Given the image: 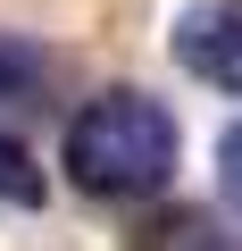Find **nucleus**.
I'll use <instances>...</instances> for the list:
<instances>
[{
	"instance_id": "39448f33",
	"label": "nucleus",
	"mask_w": 242,
	"mask_h": 251,
	"mask_svg": "<svg viewBox=\"0 0 242 251\" xmlns=\"http://www.w3.org/2000/svg\"><path fill=\"white\" fill-rule=\"evenodd\" d=\"M159 243H167V251H242V243H234V234H225L217 218H200V209L167 218V226H159Z\"/></svg>"
},
{
	"instance_id": "f03ea898",
	"label": "nucleus",
	"mask_w": 242,
	"mask_h": 251,
	"mask_svg": "<svg viewBox=\"0 0 242 251\" xmlns=\"http://www.w3.org/2000/svg\"><path fill=\"white\" fill-rule=\"evenodd\" d=\"M176 67L242 100V0H192L176 17Z\"/></svg>"
},
{
	"instance_id": "7ed1b4c3",
	"label": "nucleus",
	"mask_w": 242,
	"mask_h": 251,
	"mask_svg": "<svg viewBox=\"0 0 242 251\" xmlns=\"http://www.w3.org/2000/svg\"><path fill=\"white\" fill-rule=\"evenodd\" d=\"M50 84V50L25 34H0V100H34Z\"/></svg>"
},
{
	"instance_id": "f257e3e1",
	"label": "nucleus",
	"mask_w": 242,
	"mask_h": 251,
	"mask_svg": "<svg viewBox=\"0 0 242 251\" xmlns=\"http://www.w3.org/2000/svg\"><path fill=\"white\" fill-rule=\"evenodd\" d=\"M59 168L92 201H159L176 184V117L142 84H109L67 117Z\"/></svg>"
},
{
	"instance_id": "20e7f679",
	"label": "nucleus",
	"mask_w": 242,
	"mask_h": 251,
	"mask_svg": "<svg viewBox=\"0 0 242 251\" xmlns=\"http://www.w3.org/2000/svg\"><path fill=\"white\" fill-rule=\"evenodd\" d=\"M0 201H9V209H42L50 201V176H42V159L17 134H0Z\"/></svg>"
},
{
	"instance_id": "423d86ee",
	"label": "nucleus",
	"mask_w": 242,
	"mask_h": 251,
	"mask_svg": "<svg viewBox=\"0 0 242 251\" xmlns=\"http://www.w3.org/2000/svg\"><path fill=\"white\" fill-rule=\"evenodd\" d=\"M217 193H225V209L242 218V126L217 134Z\"/></svg>"
}]
</instances>
